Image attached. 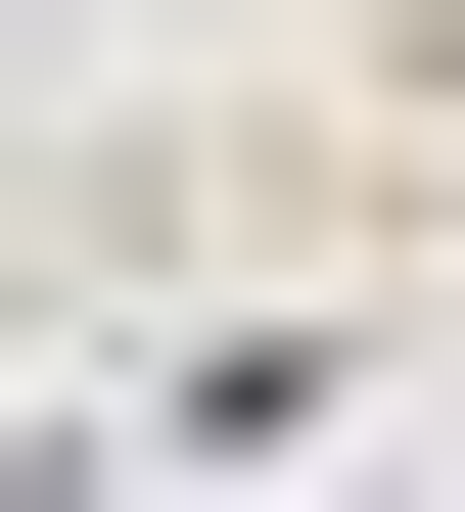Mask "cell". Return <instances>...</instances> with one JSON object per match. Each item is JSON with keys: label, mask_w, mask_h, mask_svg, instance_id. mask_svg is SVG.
<instances>
[{"label": "cell", "mask_w": 465, "mask_h": 512, "mask_svg": "<svg viewBox=\"0 0 465 512\" xmlns=\"http://www.w3.org/2000/svg\"><path fill=\"white\" fill-rule=\"evenodd\" d=\"M419 47H465V0H419Z\"/></svg>", "instance_id": "6da1fadb"}]
</instances>
